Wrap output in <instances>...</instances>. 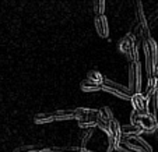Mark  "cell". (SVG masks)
Returning <instances> with one entry per match:
<instances>
[{"label": "cell", "mask_w": 158, "mask_h": 152, "mask_svg": "<svg viewBox=\"0 0 158 152\" xmlns=\"http://www.w3.org/2000/svg\"><path fill=\"white\" fill-rule=\"evenodd\" d=\"M52 152H83V148L78 145H60L51 148Z\"/></svg>", "instance_id": "cell-21"}, {"label": "cell", "mask_w": 158, "mask_h": 152, "mask_svg": "<svg viewBox=\"0 0 158 152\" xmlns=\"http://www.w3.org/2000/svg\"><path fill=\"white\" fill-rule=\"evenodd\" d=\"M80 88L83 92H97V91H101L102 90V86L98 85V84L93 82V81H89V80H83L80 82Z\"/></svg>", "instance_id": "cell-15"}, {"label": "cell", "mask_w": 158, "mask_h": 152, "mask_svg": "<svg viewBox=\"0 0 158 152\" xmlns=\"http://www.w3.org/2000/svg\"><path fill=\"white\" fill-rule=\"evenodd\" d=\"M118 152V151H116ZM119 152H130V151H120V149H119Z\"/></svg>", "instance_id": "cell-25"}, {"label": "cell", "mask_w": 158, "mask_h": 152, "mask_svg": "<svg viewBox=\"0 0 158 152\" xmlns=\"http://www.w3.org/2000/svg\"><path fill=\"white\" fill-rule=\"evenodd\" d=\"M93 133H94V128H85L83 133L80 134V144H78V146L83 149L87 148V142L89 141V138L93 137Z\"/></svg>", "instance_id": "cell-19"}, {"label": "cell", "mask_w": 158, "mask_h": 152, "mask_svg": "<svg viewBox=\"0 0 158 152\" xmlns=\"http://www.w3.org/2000/svg\"><path fill=\"white\" fill-rule=\"evenodd\" d=\"M114 114L108 106H104L101 109H98V120H97V127L101 128L104 133H106V135L110 131V126L114 122Z\"/></svg>", "instance_id": "cell-10"}, {"label": "cell", "mask_w": 158, "mask_h": 152, "mask_svg": "<svg viewBox=\"0 0 158 152\" xmlns=\"http://www.w3.org/2000/svg\"><path fill=\"white\" fill-rule=\"evenodd\" d=\"M83 152H95V151H91V149H87L85 148V149H83Z\"/></svg>", "instance_id": "cell-24"}, {"label": "cell", "mask_w": 158, "mask_h": 152, "mask_svg": "<svg viewBox=\"0 0 158 152\" xmlns=\"http://www.w3.org/2000/svg\"><path fill=\"white\" fill-rule=\"evenodd\" d=\"M123 145L130 152H152V148L146 140L141 137H131L123 140Z\"/></svg>", "instance_id": "cell-9"}, {"label": "cell", "mask_w": 158, "mask_h": 152, "mask_svg": "<svg viewBox=\"0 0 158 152\" xmlns=\"http://www.w3.org/2000/svg\"><path fill=\"white\" fill-rule=\"evenodd\" d=\"M130 102H131V106H133V112L139 113L140 116H144V114L151 113V112H150V105H151V101H148V99L143 95V92L141 94H134V95L131 96Z\"/></svg>", "instance_id": "cell-11"}, {"label": "cell", "mask_w": 158, "mask_h": 152, "mask_svg": "<svg viewBox=\"0 0 158 152\" xmlns=\"http://www.w3.org/2000/svg\"><path fill=\"white\" fill-rule=\"evenodd\" d=\"M55 122H66V120H74L76 110L74 109H59V110L52 112Z\"/></svg>", "instance_id": "cell-13"}, {"label": "cell", "mask_w": 158, "mask_h": 152, "mask_svg": "<svg viewBox=\"0 0 158 152\" xmlns=\"http://www.w3.org/2000/svg\"><path fill=\"white\" fill-rule=\"evenodd\" d=\"M151 114L155 120V124H157V134H158V91L154 92L151 98Z\"/></svg>", "instance_id": "cell-20"}, {"label": "cell", "mask_w": 158, "mask_h": 152, "mask_svg": "<svg viewBox=\"0 0 158 152\" xmlns=\"http://www.w3.org/2000/svg\"><path fill=\"white\" fill-rule=\"evenodd\" d=\"M122 126L118 123L116 119H114L112 126H110V131L108 134V152H116L120 149V144H122V131H120Z\"/></svg>", "instance_id": "cell-8"}, {"label": "cell", "mask_w": 158, "mask_h": 152, "mask_svg": "<svg viewBox=\"0 0 158 152\" xmlns=\"http://www.w3.org/2000/svg\"><path fill=\"white\" fill-rule=\"evenodd\" d=\"M87 80L93 81V82H95V84H98V85L102 86L105 77L99 71H97V70H89V71L87 73Z\"/></svg>", "instance_id": "cell-18"}, {"label": "cell", "mask_w": 158, "mask_h": 152, "mask_svg": "<svg viewBox=\"0 0 158 152\" xmlns=\"http://www.w3.org/2000/svg\"><path fill=\"white\" fill-rule=\"evenodd\" d=\"M141 82H143V77H141V64L140 62H133L129 66V90L131 94H141Z\"/></svg>", "instance_id": "cell-6"}, {"label": "cell", "mask_w": 158, "mask_h": 152, "mask_svg": "<svg viewBox=\"0 0 158 152\" xmlns=\"http://www.w3.org/2000/svg\"><path fill=\"white\" fill-rule=\"evenodd\" d=\"M93 11L95 17H101L105 15V2L104 0H95L93 3Z\"/></svg>", "instance_id": "cell-22"}, {"label": "cell", "mask_w": 158, "mask_h": 152, "mask_svg": "<svg viewBox=\"0 0 158 152\" xmlns=\"http://www.w3.org/2000/svg\"><path fill=\"white\" fill-rule=\"evenodd\" d=\"M143 50L146 54V71H147V77L151 78L154 74V70L158 64V46L157 42L154 39H150L148 42L143 43Z\"/></svg>", "instance_id": "cell-3"}, {"label": "cell", "mask_w": 158, "mask_h": 152, "mask_svg": "<svg viewBox=\"0 0 158 152\" xmlns=\"http://www.w3.org/2000/svg\"><path fill=\"white\" fill-rule=\"evenodd\" d=\"M157 21H158V7L151 13V15L148 17V25L154 24V22H157Z\"/></svg>", "instance_id": "cell-23"}, {"label": "cell", "mask_w": 158, "mask_h": 152, "mask_svg": "<svg viewBox=\"0 0 158 152\" xmlns=\"http://www.w3.org/2000/svg\"><path fill=\"white\" fill-rule=\"evenodd\" d=\"M139 41L131 32L126 34L123 38H120L119 43H118V49L120 53L125 54V57L130 63L133 62H140L139 60Z\"/></svg>", "instance_id": "cell-2"}, {"label": "cell", "mask_w": 158, "mask_h": 152, "mask_svg": "<svg viewBox=\"0 0 158 152\" xmlns=\"http://www.w3.org/2000/svg\"><path fill=\"white\" fill-rule=\"evenodd\" d=\"M134 17H136L137 24L134 27V32H131V34L136 36L139 43L143 45V43H146V42H148L150 39H151V35H150L148 20L146 18V14H144V10H143V3H141V2H136Z\"/></svg>", "instance_id": "cell-1"}, {"label": "cell", "mask_w": 158, "mask_h": 152, "mask_svg": "<svg viewBox=\"0 0 158 152\" xmlns=\"http://www.w3.org/2000/svg\"><path fill=\"white\" fill-rule=\"evenodd\" d=\"M130 122H131V124L139 126L144 133L151 134V133L157 131V124H155V120H154V117H152L151 113L144 114V116H140V114L136 113V112H131Z\"/></svg>", "instance_id": "cell-7"}, {"label": "cell", "mask_w": 158, "mask_h": 152, "mask_svg": "<svg viewBox=\"0 0 158 152\" xmlns=\"http://www.w3.org/2000/svg\"><path fill=\"white\" fill-rule=\"evenodd\" d=\"M102 91L108 94H112L114 96L119 99H123V101H130L133 94L131 91L129 90V86L126 85H122L119 82H115V81L109 80V78H105L104 80V84H102Z\"/></svg>", "instance_id": "cell-5"}, {"label": "cell", "mask_w": 158, "mask_h": 152, "mask_svg": "<svg viewBox=\"0 0 158 152\" xmlns=\"http://www.w3.org/2000/svg\"><path fill=\"white\" fill-rule=\"evenodd\" d=\"M55 122L52 112H42V113H36L34 116V123L35 124H45V123H52Z\"/></svg>", "instance_id": "cell-16"}, {"label": "cell", "mask_w": 158, "mask_h": 152, "mask_svg": "<svg viewBox=\"0 0 158 152\" xmlns=\"http://www.w3.org/2000/svg\"><path fill=\"white\" fill-rule=\"evenodd\" d=\"M120 131H122V137L125 138H131V137H140V134H143V130H141L139 126L136 124H125L120 127Z\"/></svg>", "instance_id": "cell-14"}, {"label": "cell", "mask_w": 158, "mask_h": 152, "mask_svg": "<svg viewBox=\"0 0 158 152\" xmlns=\"http://www.w3.org/2000/svg\"><path fill=\"white\" fill-rule=\"evenodd\" d=\"M76 110V120L78 122L83 130L85 128L97 127V120H98V109H89V107H77Z\"/></svg>", "instance_id": "cell-4"}, {"label": "cell", "mask_w": 158, "mask_h": 152, "mask_svg": "<svg viewBox=\"0 0 158 152\" xmlns=\"http://www.w3.org/2000/svg\"><path fill=\"white\" fill-rule=\"evenodd\" d=\"M94 24H95V30L99 38H108V35H109V24H108L106 17L105 15L95 17L94 18Z\"/></svg>", "instance_id": "cell-12"}, {"label": "cell", "mask_w": 158, "mask_h": 152, "mask_svg": "<svg viewBox=\"0 0 158 152\" xmlns=\"http://www.w3.org/2000/svg\"><path fill=\"white\" fill-rule=\"evenodd\" d=\"M45 146L36 145V144H27V145H21L18 148H15L13 152H42Z\"/></svg>", "instance_id": "cell-17"}]
</instances>
